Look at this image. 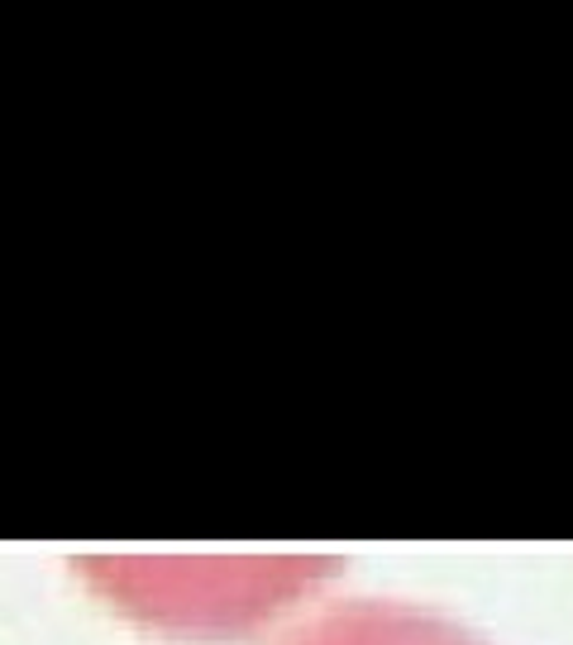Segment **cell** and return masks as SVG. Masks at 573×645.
Returning a JSON list of instances; mask_svg holds the SVG:
<instances>
[{
    "label": "cell",
    "mask_w": 573,
    "mask_h": 645,
    "mask_svg": "<svg viewBox=\"0 0 573 645\" xmlns=\"http://www.w3.org/2000/svg\"><path fill=\"white\" fill-rule=\"evenodd\" d=\"M292 645H478L450 622L415 616L397 608H349L335 612L311 631H301Z\"/></svg>",
    "instance_id": "6da1fadb"
}]
</instances>
